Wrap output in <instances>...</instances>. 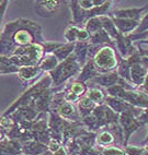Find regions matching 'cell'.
<instances>
[{
  "label": "cell",
  "instance_id": "cell-1",
  "mask_svg": "<svg viewBox=\"0 0 148 155\" xmlns=\"http://www.w3.org/2000/svg\"><path fill=\"white\" fill-rule=\"evenodd\" d=\"M15 38L20 39V41H21V43H26L29 39H30V36H29V34L26 33V32L22 31V32H20V33L15 36ZM20 41H19V42H20Z\"/></svg>",
  "mask_w": 148,
  "mask_h": 155
},
{
  "label": "cell",
  "instance_id": "cell-2",
  "mask_svg": "<svg viewBox=\"0 0 148 155\" xmlns=\"http://www.w3.org/2000/svg\"><path fill=\"white\" fill-rule=\"evenodd\" d=\"M100 140L102 142H110V141H112V137H111V134H109V133H103L102 136H101V138H100Z\"/></svg>",
  "mask_w": 148,
  "mask_h": 155
},
{
  "label": "cell",
  "instance_id": "cell-3",
  "mask_svg": "<svg viewBox=\"0 0 148 155\" xmlns=\"http://www.w3.org/2000/svg\"><path fill=\"white\" fill-rule=\"evenodd\" d=\"M73 91L75 93H77V94H79V93H81V92L84 91V87H82L81 84H76V85L73 86Z\"/></svg>",
  "mask_w": 148,
  "mask_h": 155
},
{
  "label": "cell",
  "instance_id": "cell-4",
  "mask_svg": "<svg viewBox=\"0 0 148 155\" xmlns=\"http://www.w3.org/2000/svg\"><path fill=\"white\" fill-rule=\"evenodd\" d=\"M58 147H59V145H58V143H57V142L52 141V143H50V150H52V151H56Z\"/></svg>",
  "mask_w": 148,
  "mask_h": 155
},
{
  "label": "cell",
  "instance_id": "cell-5",
  "mask_svg": "<svg viewBox=\"0 0 148 155\" xmlns=\"http://www.w3.org/2000/svg\"><path fill=\"white\" fill-rule=\"evenodd\" d=\"M147 150H148V147H147Z\"/></svg>",
  "mask_w": 148,
  "mask_h": 155
}]
</instances>
